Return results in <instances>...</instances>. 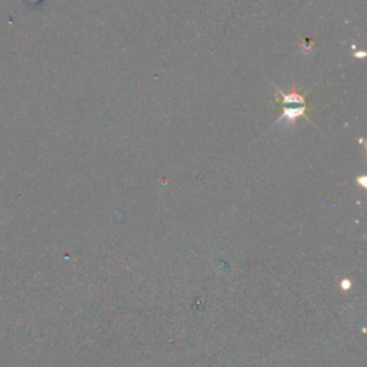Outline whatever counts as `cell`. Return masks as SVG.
<instances>
[{
  "instance_id": "6da1fadb",
  "label": "cell",
  "mask_w": 367,
  "mask_h": 367,
  "mask_svg": "<svg viewBox=\"0 0 367 367\" xmlns=\"http://www.w3.org/2000/svg\"><path fill=\"white\" fill-rule=\"evenodd\" d=\"M270 84L274 86V89L279 92V95L283 98L281 103H283V115L277 119V124L283 121H287L292 124V122L300 116L309 119L305 114V110H307V102H305L304 97L297 90L293 92H284L281 90L277 85H275L273 81H270ZM310 121V119H309Z\"/></svg>"
}]
</instances>
